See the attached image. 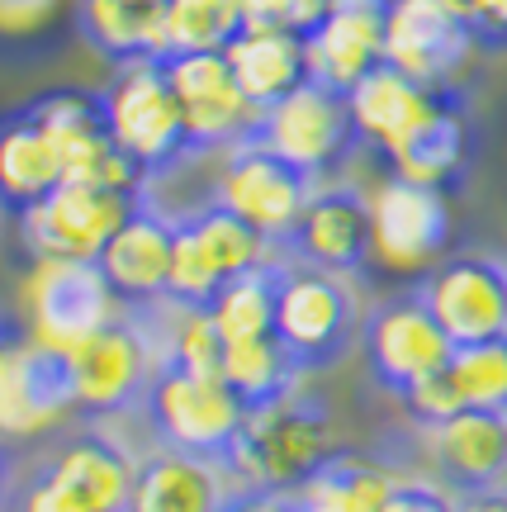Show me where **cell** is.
<instances>
[{"label":"cell","instance_id":"6da1fadb","mask_svg":"<svg viewBox=\"0 0 507 512\" xmlns=\"http://www.w3.org/2000/svg\"><path fill=\"white\" fill-rule=\"evenodd\" d=\"M337 451L332 413L308 389H294L285 399L247 408V422L233 441L228 475H237V489L261 494H294L327 456Z\"/></svg>","mask_w":507,"mask_h":512},{"label":"cell","instance_id":"7a4b0ae2","mask_svg":"<svg viewBox=\"0 0 507 512\" xmlns=\"http://www.w3.org/2000/svg\"><path fill=\"white\" fill-rule=\"evenodd\" d=\"M361 304L346 275L318 271L304 261L280 256V290H275V337L299 370L337 366L361 342Z\"/></svg>","mask_w":507,"mask_h":512},{"label":"cell","instance_id":"3957f363","mask_svg":"<svg viewBox=\"0 0 507 512\" xmlns=\"http://www.w3.org/2000/svg\"><path fill=\"white\" fill-rule=\"evenodd\" d=\"M19 309H24V332L57 356H72L81 342H91L100 328L128 313L95 261H53V256H38L19 280Z\"/></svg>","mask_w":507,"mask_h":512},{"label":"cell","instance_id":"277c9868","mask_svg":"<svg viewBox=\"0 0 507 512\" xmlns=\"http://www.w3.org/2000/svg\"><path fill=\"white\" fill-rule=\"evenodd\" d=\"M157 370H162L157 337H152L143 313L128 309L119 323L100 328L91 342H81L67 356L76 418L105 422L128 413V408H143V394Z\"/></svg>","mask_w":507,"mask_h":512},{"label":"cell","instance_id":"5b68a950","mask_svg":"<svg viewBox=\"0 0 507 512\" xmlns=\"http://www.w3.org/2000/svg\"><path fill=\"white\" fill-rule=\"evenodd\" d=\"M143 413L162 446L228 465L233 441L247 422V403L218 375H190V370L162 366L147 384Z\"/></svg>","mask_w":507,"mask_h":512},{"label":"cell","instance_id":"8992f818","mask_svg":"<svg viewBox=\"0 0 507 512\" xmlns=\"http://www.w3.org/2000/svg\"><path fill=\"white\" fill-rule=\"evenodd\" d=\"M100 114H105V128L119 143V152H128L152 181L171 171L181 157H190L181 105H176V91L166 81L162 62L119 67L114 81L100 91Z\"/></svg>","mask_w":507,"mask_h":512},{"label":"cell","instance_id":"52a82bcc","mask_svg":"<svg viewBox=\"0 0 507 512\" xmlns=\"http://www.w3.org/2000/svg\"><path fill=\"white\" fill-rule=\"evenodd\" d=\"M29 114L53 138L57 157H62V176L72 185H100V190H119V195H133V200L147 195L152 176L109 138L105 114H100V95L53 91L34 100Z\"/></svg>","mask_w":507,"mask_h":512},{"label":"cell","instance_id":"ba28073f","mask_svg":"<svg viewBox=\"0 0 507 512\" xmlns=\"http://www.w3.org/2000/svg\"><path fill=\"white\" fill-rule=\"evenodd\" d=\"M370 266L389 275H427L446 261L451 242V209L441 190L384 176L370 195Z\"/></svg>","mask_w":507,"mask_h":512},{"label":"cell","instance_id":"9c48e42d","mask_svg":"<svg viewBox=\"0 0 507 512\" xmlns=\"http://www.w3.org/2000/svg\"><path fill=\"white\" fill-rule=\"evenodd\" d=\"M76 418L67 356L38 347L29 332L0 328V446L57 432Z\"/></svg>","mask_w":507,"mask_h":512},{"label":"cell","instance_id":"30bf717a","mask_svg":"<svg viewBox=\"0 0 507 512\" xmlns=\"http://www.w3.org/2000/svg\"><path fill=\"white\" fill-rule=\"evenodd\" d=\"M252 143H261L280 162H290L294 171L318 181L361 138H356V124H351V110H346V95L327 91L318 81H304L299 91H290L285 100L261 110Z\"/></svg>","mask_w":507,"mask_h":512},{"label":"cell","instance_id":"8fae6325","mask_svg":"<svg viewBox=\"0 0 507 512\" xmlns=\"http://www.w3.org/2000/svg\"><path fill=\"white\" fill-rule=\"evenodd\" d=\"M133 209H138L133 195L62 181L48 200H38L34 209L19 214V238H24L34 261L38 256H53V261H100V252L124 228V219Z\"/></svg>","mask_w":507,"mask_h":512},{"label":"cell","instance_id":"7c38bea8","mask_svg":"<svg viewBox=\"0 0 507 512\" xmlns=\"http://www.w3.org/2000/svg\"><path fill=\"white\" fill-rule=\"evenodd\" d=\"M162 72L171 81V91H176V105H181L190 157L195 152H228V147L252 138L261 110L237 86V76L223 53L162 57Z\"/></svg>","mask_w":507,"mask_h":512},{"label":"cell","instance_id":"4fadbf2b","mask_svg":"<svg viewBox=\"0 0 507 512\" xmlns=\"http://www.w3.org/2000/svg\"><path fill=\"white\" fill-rule=\"evenodd\" d=\"M313 176L294 171L290 162H280L275 152H266L261 143H237L223 152V171L214 181V204H223L228 214L247 219L271 238L275 247H285V238L294 233V223L304 214L308 195H313Z\"/></svg>","mask_w":507,"mask_h":512},{"label":"cell","instance_id":"5bb4252c","mask_svg":"<svg viewBox=\"0 0 507 512\" xmlns=\"http://www.w3.org/2000/svg\"><path fill=\"white\" fill-rule=\"evenodd\" d=\"M361 347L370 370H375V380L389 394L413 389L417 380L446 370L455 356V342L446 337V328L436 323V313L427 309V299L417 290L394 294V299H384V304L365 313Z\"/></svg>","mask_w":507,"mask_h":512},{"label":"cell","instance_id":"9a60e30c","mask_svg":"<svg viewBox=\"0 0 507 512\" xmlns=\"http://www.w3.org/2000/svg\"><path fill=\"white\" fill-rule=\"evenodd\" d=\"M436 323L455 347L507 337V261L493 252H460L417 280Z\"/></svg>","mask_w":507,"mask_h":512},{"label":"cell","instance_id":"2e32d148","mask_svg":"<svg viewBox=\"0 0 507 512\" xmlns=\"http://www.w3.org/2000/svg\"><path fill=\"white\" fill-rule=\"evenodd\" d=\"M346 110L370 152H380L384 162H394L403 147L417 143L432 124L455 114V100L446 86H422L413 76L394 72V67H375L356 91L346 95Z\"/></svg>","mask_w":507,"mask_h":512},{"label":"cell","instance_id":"e0dca14e","mask_svg":"<svg viewBox=\"0 0 507 512\" xmlns=\"http://www.w3.org/2000/svg\"><path fill=\"white\" fill-rule=\"evenodd\" d=\"M280 256L332 275H351L370 266V204H365V195L351 185H313Z\"/></svg>","mask_w":507,"mask_h":512},{"label":"cell","instance_id":"ac0fdd59","mask_svg":"<svg viewBox=\"0 0 507 512\" xmlns=\"http://www.w3.org/2000/svg\"><path fill=\"white\" fill-rule=\"evenodd\" d=\"M171 256H176V214H162L152 195L124 219V228L100 252L109 290L119 294L124 309H152L171 294Z\"/></svg>","mask_w":507,"mask_h":512},{"label":"cell","instance_id":"d6986e66","mask_svg":"<svg viewBox=\"0 0 507 512\" xmlns=\"http://www.w3.org/2000/svg\"><path fill=\"white\" fill-rule=\"evenodd\" d=\"M384 10L389 0H332L323 24L304 34L308 81L351 95L375 67H384Z\"/></svg>","mask_w":507,"mask_h":512},{"label":"cell","instance_id":"ffe728a7","mask_svg":"<svg viewBox=\"0 0 507 512\" xmlns=\"http://www.w3.org/2000/svg\"><path fill=\"white\" fill-rule=\"evenodd\" d=\"M474 29L446 15L436 0H389L384 10V67L422 86H446L465 62Z\"/></svg>","mask_w":507,"mask_h":512},{"label":"cell","instance_id":"44dd1931","mask_svg":"<svg viewBox=\"0 0 507 512\" xmlns=\"http://www.w3.org/2000/svg\"><path fill=\"white\" fill-rule=\"evenodd\" d=\"M422 446L436 484H446L451 494L507 484V413L460 408L455 418L422 427Z\"/></svg>","mask_w":507,"mask_h":512},{"label":"cell","instance_id":"7402d4cb","mask_svg":"<svg viewBox=\"0 0 507 512\" xmlns=\"http://www.w3.org/2000/svg\"><path fill=\"white\" fill-rule=\"evenodd\" d=\"M38 465L48 470V479L72 498L76 508H86V512H128L138 460L128 456L124 441H114L109 432H100V427H86V432L62 437L53 456H43Z\"/></svg>","mask_w":507,"mask_h":512},{"label":"cell","instance_id":"603a6c76","mask_svg":"<svg viewBox=\"0 0 507 512\" xmlns=\"http://www.w3.org/2000/svg\"><path fill=\"white\" fill-rule=\"evenodd\" d=\"M228 470L218 460L190 456L176 446H157L138 456L128 512H223L228 503Z\"/></svg>","mask_w":507,"mask_h":512},{"label":"cell","instance_id":"cb8c5ba5","mask_svg":"<svg viewBox=\"0 0 507 512\" xmlns=\"http://www.w3.org/2000/svg\"><path fill=\"white\" fill-rule=\"evenodd\" d=\"M399 484H403V475L384 456L342 451V446H337V451L285 498H290L294 512H384Z\"/></svg>","mask_w":507,"mask_h":512},{"label":"cell","instance_id":"d4e9b609","mask_svg":"<svg viewBox=\"0 0 507 512\" xmlns=\"http://www.w3.org/2000/svg\"><path fill=\"white\" fill-rule=\"evenodd\" d=\"M228 67H233L237 86L247 91L256 110H266L275 100H285L290 91H299L308 81V57H304V38L290 29H261L247 24L242 34L228 43Z\"/></svg>","mask_w":507,"mask_h":512},{"label":"cell","instance_id":"484cf974","mask_svg":"<svg viewBox=\"0 0 507 512\" xmlns=\"http://www.w3.org/2000/svg\"><path fill=\"white\" fill-rule=\"evenodd\" d=\"M81 34L114 67L162 62L166 53V0H81Z\"/></svg>","mask_w":507,"mask_h":512},{"label":"cell","instance_id":"4316f807","mask_svg":"<svg viewBox=\"0 0 507 512\" xmlns=\"http://www.w3.org/2000/svg\"><path fill=\"white\" fill-rule=\"evenodd\" d=\"M62 181V157L34 114L19 110L0 119V204L10 214H24L38 200H48Z\"/></svg>","mask_w":507,"mask_h":512},{"label":"cell","instance_id":"83f0119b","mask_svg":"<svg viewBox=\"0 0 507 512\" xmlns=\"http://www.w3.org/2000/svg\"><path fill=\"white\" fill-rule=\"evenodd\" d=\"M299 361L280 347V337H252V342H228L223 356V380L247 408L275 403L299 389Z\"/></svg>","mask_w":507,"mask_h":512},{"label":"cell","instance_id":"f1b7e54d","mask_svg":"<svg viewBox=\"0 0 507 512\" xmlns=\"http://www.w3.org/2000/svg\"><path fill=\"white\" fill-rule=\"evenodd\" d=\"M275 290H280V261L256 266L247 275H233L214 294V313L223 342H252V337H275Z\"/></svg>","mask_w":507,"mask_h":512},{"label":"cell","instance_id":"f546056e","mask_svg":"<svg viewBox=\"0 0 507 512\" xmlns=\"http://www.w3.org/2000/svg\"><path fill=\"white\" fill-rule=\"evenodd\" d=\"M247 29L242 0H166V53H228V43Z\"/></svg>","mask_w":507,"mask_h":512},{"label":"cell","instance_id":"4dcf8cb0","mask_svg":"<svg viewBox=\"0 0 507 512\" xmlns=\"http://www.w3.org/2000/svg\"><path fill=\"white\" fill-rule=\"evenodd\" d=\"M389 176L446 195V190L465 176V124H460V110L446 114V119L427 128L417 143L403 147L399 157L389 162Z\"/></svg>","mask_w":507,"mask_h":512},{"label":"cell","instance_id":"1f68e13d","mask_svg":"<svg viewBox=\"0 0 507 512\" xmlns=\"http://www.w3.org/2000/svg\"><path fill=\"white\" fill-rule=\"evenodd\" d=\"M152 328V323H147ZM157 337V332H152ZM157 351H162V366L190 370V375H218L223 380V356H228V342L218 332L214 313L209 309H181L171 304V323L157 337Z\"/></svg>","mask_w":507,"mask_h":512},{"label":"cell","instance_id":"d6a6232c","mask_svg":"<svg viewBox=\"0 0 507 512\" xmlns=\"http://www.w3.org/2000/svg\"><path fill=\"white\" fill-rule=\"evenodd\" d=\"M446 370H451V380H455V389H460L465 408L507 413V337H489V342L455 347Z\"/></svg>","mask_w":507,"mask_h":512},{"label":"cell","instance_id":"836d02e7","mask_svg":"<svg viewBox=\"0 0 507 512\" xmlns=\"http://www.w3.org/2000/svg\"><path fill=\"white\" fill-rule=\"evenodd\" d=\"M399 403L417 427H436V422L455 418V413L465 408V399H460V389H455V380H451V370H436L427 380H417L413 389L399 394Z\"/></svg>","mask_w":507,"mask_h":512},{"label":"cell","instance_id":"e575fe53","mask_svg":"<svg viewBox=\"0 0 507 512\" xmlns=\"http://www.w3.org/2000/svg\"><path fill=\"white\" fill-rule=\"evenodd\" d=\"M332 0H242V19L261 29H290V34H313L327 19Z\"/></svg>","mask_w":507,"mask_h":512},{"label":"cell","instance_id":"d590c367","mask_svg":"<svg viewBox=\"0 0 507 512\" xmlns=\"http://www.w3.org/2000/svg\"><path fill=\"white\" fill-rule=\"evenodd\" d=\"M0 508L5 512H86V508H76L72 498L57 489L43 465H34L29 475L15 479V484L5 489V503H0Z\"/></svg>","mask_w":507,"mask_h":512},{"label":"cell","instance_id":"8d00e7d4","mask_svg":"<svg viewBox=\"0 0 507 512\" xmlns=\"http://www.w3.org/2000/svg\"><path fill=\"white\" fill-rule=\"evenodd\" d=\"M451 503H455V494L446 489V484L403 475V484L394 489V498H389V508L384 512H451Z\"/></svg>","mask_w":507,"mask_h":512},{"label":"cell","instance_id":"74e56055","mask_svg":"<svg viewBox=\"0 0 507 512\" xmlns=\"http://www.w3.org/2000/svg\"><path fill=\"white\" fill-rule=\"evenodd\" d=\"M57 0H0V34H29L53 15Z\"/></svg>","mask_w":507,"mask_h":512},{"label":"cell","instance_id":"f35d334b","mask_svg":"<svg viewBox=\"0 0 507 512\" xmlns=\"http://www.w3.org/2000/svg\"><path fill=\"white\" fill-rule=\"evenodd\" d=\"M474 38L507 43V0H474Z\"/></svg>","mask_w":507,"mask_h":512},{"label":"cell","instance_id":"ab89813d","mask_svg":"<svg viewBox=\"0 0 507 512\" xmlns=\"http://www.w3.org/2000/svg\"><path fill=\"white\" fill-rule=\"evenodd\" d=\"M223 512H294L285 494H261V489H233Z\"/></svg>","mask_w":507,"mask_h":512},{"label":"cell","instance_id":"60d3db41","mask_svg":"<svg viewBox=\"0 0 507 512\" xmlns=\"http://www.w3.org/2000/svg\"><path fill=\"white\" fill-rule=\"evenodd\" d=\"M451 512H507V484H489V489H465V494H455Z\"/></svg>","mask_w":507,"mask_h":512},{"label":"cell","instance_id":"b9f144b4","mask_svg":"<svg viewBox=\"0 0 507 512\" xmlns=\"http://www.w3.org/2000/svg\"><path fill=\"white\" fill-rule=\"evenodd\" d=\"M436 5H441L446 15H455L460 24H470L474 29V0H436Z\"/></svg>","mask_w":507,"mask_h":512},{"label":"cell","instance_id":"7bdbcfd3","mask_svg":"<svg viewBox=\"0 0 507 512\" xmlns=\"http://www.w3.org/2000/svg\"><path fill=\"white\" fill-rule=\"evenodd\" d=\"M5 489H10V479H5V460H0V503H5Z\"/></svg>","mask_w":507,"mask_h":512}]
</instances>
